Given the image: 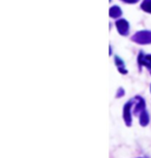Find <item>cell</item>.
<instances>
[{"mask_svg":"<svg viewBox=\"0 0 151 158\" xmlns=\"http://www.w3.org/2000/svg\"><path fill=\"white\" fill-rule=\"evenodd\" d=\"M132 40L138 44H151V31L141 30L132 35Z\"/></svg>","mask_w":151,"mask_h":158,"instance_id":"cell-1","label":"cell"},{"mask_svg":"<svg viewBox=\"0 0 151 158\" xmlns=\"http://www.w3.org/2000/svg\"><path fill=\"white\" fill-rule=\"evenodd\" d=\"M132 104H134V100H128L123 106V110H122V118L127 127H131L132 124Z\"/></svg>","mask_w":151,"mask_h":158,"instance_id":"cell-2","label":"cell"},{"mask_svg":"<svg viewBox=\"0 0 151 158\" xmlns=\"http://www.w3.org/2000/svg\"><path fill=\"white\" fill-rule=\"evenodd\" d=\"M115 26L120 35L126 36L129 33V23L125 19H119L115 22Z\"/></svg>","mask_w":151,"mask_h":158,"instance_id":"cell-3","label":"cell"},{"mask_svg":"<svg viewBox=\"0 0 151 158\" xmlns=\"http://www.w3.org/2000/svg\"><path fill=\"white\" fill-rule=\"evenodd\" d=\"M135 99L137 100V102H136V106L134 109V115L139 116L142 112L146 110V102H145L144 98L141 96H136Z\"/></svg>","mask_w":151,"mask_h":158,"instance_id":"cell-4","label":"cell"},{"mask_svg":"<svg viewBox=\"0 0 151 158\" xmlns=\"http://www.w3.org/2000/svg\"><path fill=\"white\" fill-rule=\"evenodd\" d=\"M150 122V116L148 114V112L145 110L139 115V123L142 127H146Z\"/></svg>","mask_w":151,"mask_h":158,"instance_id":"cell-5","label":"cell"},{"mask_svg":"<svg viewBox=\"0 0 151 158\" xmlns=\"http://www.w3.org/2000/svg\"><path fill=\"white\" fill-rule=\"evenodd\" d=\"M138 64L140 68L142 66H146L148 69H151V63L147 60L146 55H144L143 52H140V54L138 56Z\"/></svg>","mask_w":151,"mask_h":158,"instance_id":"cell-6","label":"cell"},{"mask_svg":"<svg viewBox=\"0 0 151 158\" xmlns=\"http://www.w3.org/2000/svg\"><path fill=\"white\" fill-rule=\"evenodd\" d=\"M115 65L117 66L120 73H122V74L127 73V69L125 67V64H124V61L120 57H118V56H115Z\"/></svg>","mask_w":151,"mask_h":158,"instance_id":"cell-7","label":"cell"},{"mask_svg":"<svg viewBox=\"0 0 151 158\" xmlns=\"http://www.w3.org/2000/svg\"><path fill=\"white\" fill-rule=\"evenodd\" d=\"M121 15H122V10H121V8L119 6H117V5H114V6H112L110 10H109V16H110L112 19H118L119 17H121Z\"/></svg>","mask_w":151,"mask_h":158,"instance_id":"cell-8","label":"cell"},{"mask_svg":"<svg viewBox=\"0 0 151 158\" xmlns=\"http://www.w3.org/2000/svg\"><path fill=\"white\" fill-rule=\"evenodd\" d=\"M141 8L148 14H151V0H143L141 3Z\"/></svg>","mask_w":151,"mask_h":158,"instance_id":"cell-9","label":"cell"},{"mask_svg":"<svg viewBox=\"0 0 151 158\" xmlns=\"http://www.w3.org/2000/svg\"><path fill=\"white\" fill-rule=\"evenodd\" d=\"M124 94H125V91H124L122 87H120L116 92V98H121L122 96H124Z\"/></svg>","mask_w":151,"mask_h":158,"instance_id":"cell-10","label":"cell"},{"mask_svg":"<svg viewBox=\"0 0 151 158\" xmlns=\"http://www.w3.org/2000/svg\"><path fill=\"white\" fill-rule=\"evenodd\" d=\"M121 1L125 2V3H129V4H134V3H137L139 0H121Z\"/></svg>","mask_w":151,"mask_h":158,"instance_id":"cell-11","label":"cell"},{"mask_svg":"<svg viewBox=\"0 0 151 158\" xmlns=\"http://www.w3.org/2000/svg\"><path fill=\"white\" fill-rule=\"evenodd\" d=\"M146 58H147V60L151 63V55H146Z\"/></svg>","mask_w":151,"mask_h":158,"instance_id":"cell-12","label":"cell"},{"mask_svg":"<svg viewBox=\"0 0 151 158\" xmlns=\"http://www.w3.org/2000/svg\"><path fill=\"white\" fill-rule=\"evenodd\" d=\"M150 92H151V86H150Z\"/></svg>","mask_w":151,"mask_h":158,"instance_id":"cell-13","label":"cell"},{"mask_svg":"<svg viewBox=\"0 0 151 158\" xmlns=\"http://www.w3.org/2000/svg\"><path fill=\"white\" fill-rule=\"evenodd\" d=\"M137 158H143V157H137Z\"/></svg>","mask_w":151,"mask_h":158,"instance_id":"cell-14","label":"cell"},{"mask_svg":"<svg viewBox=\"0 0 151 158\" xmlns=\"http://www.w3.org/2000/svg\"></svg>","mask_w":151,"mask_h":158,"instance_id":"cell-15","label":"cell"}]
</instances>
